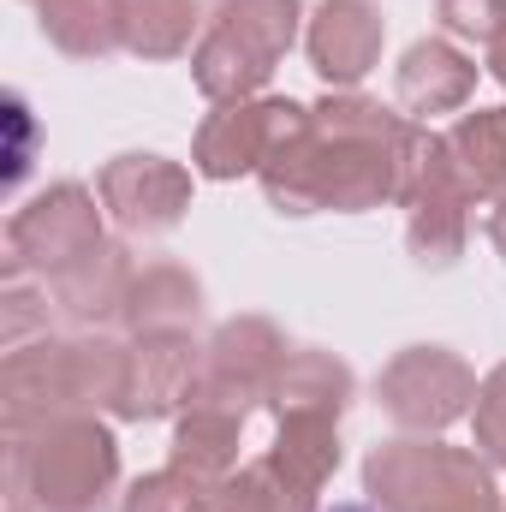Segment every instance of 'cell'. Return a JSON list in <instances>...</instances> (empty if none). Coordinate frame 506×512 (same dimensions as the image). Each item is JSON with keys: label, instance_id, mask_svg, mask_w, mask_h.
Returning a JSON list of instances; mask_svg holds the SVG:
<instances>
[{"label": "cell", "instance_id": "obj_1", "mask_svg": "<svg viewBox=\"0 0 506 512\" xmlns=\"http://www.w3.org/2000/svg\"><path fill=\"white\" fill-rule=\"evenodd\" d=\"M417 120H405L399 108H381L358 90H328L310 108V126L286 137L262 179V197L274 215H364L381 203H399V179H405V155H411Z\"/></svg>", "mask_w": 506, "mask_h": 512}, {"label": "cell", "instance_id": "obj_2", "mask_svg": "<svg viewBox=\"0 0 506 512\" xmlns=\"http://www.w3.org/2000/svg\"><path fill=\"white\" fill-rule=\"evenodd\" d=\"M131 382V340H120L114 328L108 334H90V328H72V334H42L18 352H6V370H0V399H6V435H30L54 417H72V411H120Z\"/></svg>", "mask_w": 506, "mask_h": 512}, {"label": "cell", "instance_id": "obj_3", "mask_svg": "<svg viewBox=\"0 0 506 512\" xmlns=\"http://www.w3.org/2000/svg\"><path fill=\"white\" fill-rule=\"evenodd\" d=\"M364 495L376 512H501L495 465L441 435H393L364 453Z\"/></svg>", "mask_w": 506, "mask_h": 512}, {"label": "cell", "instance_id": "obj_4", "mask_svg": "<svg viewBox=\"0 0 506 512\" xmlns=\"http://www.w3.org/2000/svg\"><path fill=\"white\" fill-rule=\"evenodd\" d=\"M304 30V0H215L191 48V78L209 102H251Z\"/></svg>", "mask_w": 506, "mask_h": 512}, {"label": "cell", "instance_id": "obj_5", "mask_svg": "<svg viewBox=\"0 0 506 512\" xmlns=\"http://www.w3.org/2000/svg\"><path fill=\"white\" fill-rule=\"evenodd\" d=\"M483 197L471 191L447 131L417 126L405 179H399V209H405V251L423 268H453L471 245V209Z\"/></svg>", "mask_w": 506, "mask_h": 512}, {"label": "cell", "instance_id": "obj_6", "mask_svg": "<svg viewBox=\"0 0 506 512\" xmlns=\"http://www.w3.org/2000/svg\"><path fill=\"white\" fill-rule=\"evenodd\" d=\"M18 441L30 453L36 512H108L120 489V441L96 411L54 417Z\"/></svg>", "mask_w": 506, "mask_h": 512}, {"label": "cell", "instance_id": "obj_7", "mask_svg": "<svg viewBox=\"0 0 506 512\" xmlns=\"http://www.w3.org/2000/svg\"><path fill=\"white\" fill-rule=\"evenodd\" d=\"M477 370L453 346H405L381 364L376 405L399 423V435H441L477 405Z\"/></svg>", "mask_w": 506, "mask_h": 512}, {"label": "cell", "instance_id": "obj_8", "mask_svg": "<svg viewBox=\"0 0 506 512\" xmlns=\"http://www.w3.org/2000/svg\"><path fill=\"white\" fill-rule=\"evenodd\" d=\"M286 358H292V340H286V328L274 316H256V310L227 316L203 346V370H197L191 405H221V411L251 417L256 405L274 399V382H280Z\"/></svg>", "mask_w": 506, "mask_h": 512}, {"label": "cell", "instance_id": "obj_9", "mask_svg": "<svg viewBox=\"0 0 506 512\" xmlns=\"http://www.w3.org/2000/svg\"><path fill=\"white\" fill-rule=\"evenodd\" d=\"M102 191L60 179L42 197H30L12 221H6V274H42L54 280L60 268H72L78 256H90L108 233H102Z\"/></svg>", "mask_w": 506, "mask_h": 512}, {"label": "cell", "instance_id": "obj_10", "mask_svg": "<svg viewBox=\"0 0 506 512\" xmlns=\"http://www.w3.org/2000/svg\"><path fill=\"white\" fill-rule=\"evenodd\" d=\"M310 126V108L292 96H251V102H215L197 126L191 167L203 179H251L268 167V155Z\"/></svg>", "mask_w": 506, "mask_h": 512}, {"label": "cell", "instance_id": "obj_11", "mask_svg": "<svg viewBox=\"0 0 506 512\" xmlns=\"http://www.w3.org/2000/svg\"><path fill=\"white\" fill-rule=\"evenodd\" d=\"M102 191V209L108 221L131 233V239H155V233H173L185 215H191V167L155 155V149H126L102 167L96 179Z\"/></svg>", "mask_w": 506, "mask_h": 512}, {"label": "cell", "instance_id": "obj_12", "mask_svg": "<svg viewBox=\"0 0 506 512\" xmlns=\"http://www.w3.org/2000/svg\"><path fill=\"white\" fill-rule=\"evenodd\" d=\"M304 48H310V66L328 90H358L381 66L387 18L376 0H322L304 24Z\"/></svg>", "mask_w": 506, "mask_h": 512}, {"label": "cell", "instance_id": "obj_13", "mask_svg": "<svg viewBox=\"0 0 506 512\" xmlns=\"http://www.w3.org/2000/svg\"><path fill=\"white\" fill-rule=\"evenodd\" d=\"M477 78H483V66H477L453 36H417V42L399 54V66H393V102H399L405 120L429 126L435 114L471 108Z\"/></svg>", "mask_w": 506, "mask_h": 512}, {"label": "cell", "instance_id": "obj_14", "mask_svg": "<svg viewBox=\"0 0 506 512\" xmlns=\"http://www.w3.org/2000/svg\"><path fill=\"white\" fill-rule=\"evenodd\" d=\"M197 370H203V346L191 334H143V340H131V382L114 417L149 423V417L185 411L191 393H197Z\"/></svg>", "mask_w": 506, "mask_h": 512}, {"label": "cell", "instance_id": "obj_15", "mask_svg": "<svg viewBox=\"0 0 506 512\" xmlns=\"http://www.w3.org/2000/svg\"><path fill=\"white\" fill-rule=\"evenodd\" d=\"M131 274H137V256H131L120 239H102L90 256H78L72 268H60V274L48 280L54 310H60L72 328H90V334L126 328Z\"/></svg>", "mask_w": 506, "mask_h": 512}, {"label": "cell", "instance_id": "obj_16", "mask_svg": "<svg viewBox=\"0 0 506 512\" xmlns=\"http://www.w3.org/2000/svg\"><path fill=\"white\" fill-rule=\"evenodd\" d=\"M203 322V280L173 262V256H149L131 274V298H126V334H197Z\"/></svg>", "mask_w": 506, "mask_h": 512}, {"label": "cell", "instance_id": "obj_17", "mask_svg": "<svg viewBox=\"0 0 506 512\" xmlns=\"http://www.w3.org/2000/svg\"><path fill=\"white\" fill-rule=\"evenodd\" d=\"M358 399V376L346 358H334L328 346H292L280 382H274V417H316V423H340Z\"/></svg>", "mask_w": 506, "mask_h": 512}, {"label": "cell", "instance_id": "obj_18", "mask_svg": "<svg viewBox=\"0 0 506 512\" xmlns=\"http://www.w3.org/2000/svg\"><path fill=\"white\" fill-rule=\"evenodd\" d=\"M209 24L203 0H120V48L137 60H179Z\"/></svg>", "mask_w": 506, "mask_h": 512}, {"label": "cell", "instance_id": "obj_19", "mask_svg": "<svg viewBox=\"0 0 506 512\" xmlns=\"http://www.w3.org/2000/svg\"><path fill=\"white\" fill-rule=\"evenodd\" d=\"M239 447H245V417L221 411V405H185L173 423V465L203 477V483H227L239 471Z\"/></svg>", "mask_w": 506, "mask_h": 512}, {"label": "cell", "instance_id": "obj_20", "mask_svg": "<svg viewBox=\"0 0 506 512\" xmlns=\"http://www.w3.org/2000/svg\"><path fill=\"white\" fill-rule=\"evenodd\" d=\"M36 12L66 60H108L120 48V0H36Z\"/></svg>", "mask_w": 506, "mask_h": 512}, {"label": "cell", "instance_id": "obj_21", "mask_svg": "<svg viewBox=\"0 0 506 512\" xmlns=\"http://www.w3.org/2000/svg\"><path fill=\"white\" fill-rule=\"evenodd\" d=\"M268 459L310 495H322L340 471V423H316V417H280Z\"/></svg>", "mask_w": 506, "mask_h": 512}, {"label": "cell", "instance_id": "obj_22", "mask_svg": "<svg viewBox=\"0 0 506 512\" xmlns=\"http://www.w3.org/2000/svg\"><path fill=\"white\" fill-rule=\"evenodd\" d=\"M447 143L483 203L506 197V108H471L447 126Z\"/></svg>", "mask_w": 506, "mask_h": 512}, {"label": "cell", "instance_id": "obj_23", "mask_svg": "<svg viewBox=\"0 0 506 512\" xmlns=\"http://www.w3.org/2000/svg\"><path fill=\"white\" fill-rule=\"evenodd\" d=\"M322 495L298 489L274 459H251L239 465L227 483H215V507L209 512H322Z\"/></svg>", "mask_w": 506, "mask_h": 512}, {"label": "cell", "instance_id": "obj_24", "mask_svg": "<svg viewBox=\"0 0 506 512\" xmlns=\"http://www.w3.org/2000/svg\"><path fill=\"white\" fill-rule=\"evenodd\" d=\"M215 507V483L167 465V471H149L137 477L126 495H120V512H209Z\"/></svg>", "mask_w": 506, "mask_h": 512}, {"label": "cell", "instance_id": "obj_25", "mask_svg": "<svg viewBox=\"0 0 506 512\" xmlns=\"http://www.w3.org/2000/svg\"><path fill=\"white\" fill-rule=\"evenodd\" d=\"M54 292H48V280L42 286H30V274H6V352H18V346H30V340H42V334H54Z\"/></svg>", "mask_w": 506, "mask_h": 512}, {"label": "cell", "instance_id": "obj_26", "mask_svg": "<svg viewBox=\"0 0 506 512\" xmlns=\"http://www.w3.org/2000/svg\"><path fill=\"white\" fill-rule=\"evenodd\" d=\"M435 24L453 42H477L495 48L506 36V0H435Z\"/></svg>", "mask_w": 506, "mask_h": 512}, {"label": "cell", "instance_id": "obj_27", "mask_svg": "<svg viewBox=\"0 0 506 512\" xmlns=\"http://www.w3.org/2000/svg\"><path fill=\"white\" fill-rule=\"evenodd\" d=\"M471 429H477V453L489 465L506 471V364L489 370L483 387H477V405H471Z\"/></svg>", "mask_w": 506, "mask_h": 512}, {"label": "cell", "instance_id": "obj_28", "mask_svg": "<svg viewBox=\"0 0 506 512\" xmlns=\"http://www.w3.org/2000/svg\"><path fill=\"white\" fill-rule=\"evenodd\" d=\"M6 126H12V149H6V179L18 185L24 179V167H30V137H36V126H30V108L12 96L6 102Z\"/></svg>", "mask_w": 506, "mask_h": 512}, {"label": "cell", "instance_id": "obj_29", "mask_svg": "<svg viewBox=\"0 0 506 512\" xmlns=\"http://www.w3.org/2000/svg\"><path fill=\"white\" fill-rule=\"evenodd\" d=\"M483 233H489V245L506 256V197H495V203H489V227H483Z\"/></svg>", "mask_w": 506, "mask_h": 512}, {"label": "cell", "instance_id": "obj_30", "mask_svg": "<svg viewBox=\"0 0 506 512\" xmlns=\"http://www.w3.org/2000/svg\"><path fill=\"white\" fill-rule=\"evenodd\" d=\"M489 72H495V84L506 90V36L495 42V48H489Z\"/></svg>", "mask_w": 506, "mask_h": 512}, {"label": "cell", "instance_id": "obj_31", "mask_svg": "<svg viewBox=\"0 0 506 512\" xmlns=\"http://www.w3.org/2000/svg\"><path fill=\"white\" fill-rule=\"evenodd\" d=\"M334 512H376V507H334Z\"/></svg>", "mask_w": 506, "mask_h": 512}]
</instances>
